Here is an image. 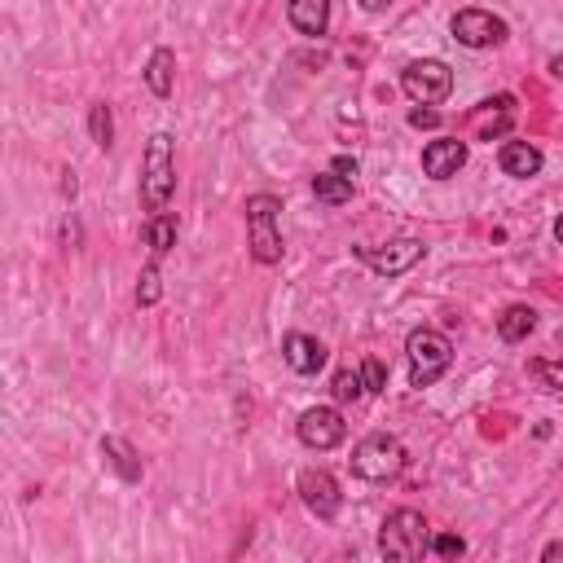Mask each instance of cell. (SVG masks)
I'll return each mask as SVG.
<instances>
[{
  "label": "cell",
  "mask_w": 563,
  "mask_h": 563,
  "mask_svg": "<svg viewBox=\"0 0 563 563\" xmlns=\"http://www.w3.org/2000/svg\"><path fill=\"white\" fill-rule=\"evenodd\" d=\"M176 190V154H172V137L168 132H154L141 154V207L150 216H159L168 207V198Z\"/></svg>",
  "instance_id": "obj_1"
},
{
  "label": "cell",
  "mask_w": 563,
  "mask_h": 563,
  "mask_svg": "<svg viewBox=\"0 0 563 563\" xmlns=\"http://www.w3.org/2000/svg\"><path fill=\"white\" fill-rule=\"evenodd\" d=\"M379 550L392 563H418L432 550V528L418 511H392L379 528Z\"/></svg>",
  "instance_id": "obj_2"
},
{
  "label": "cell",
  "mask_w": 563,
  "mask_h": 563,
  "mask_svg": "<svg viewBox=\"0 0 563 563\" xmlns=\"http://www.w3.org/2000/svg\"><path fill=\"white\" fill-rule=\"evenodd\" d=\"M247 247L260 264H278L282 260V229H278V216H282V203L273 194H251L247 198Z\"/></svg>",
  "instance_id": "obj_3"
},
{
  "label": "cell",
  "mask_w": 563,
  "mask_h": 563,
  "mask_svg": "<svg viewBox=\"0 0 563 563\" xmlns=\"http://www.w3.org/2000/svg\"><path fill=\"white\" fill-rule=\"evenodd\" d=\"M401 471H405V445L388 432H374L352 449V476L383 484V480H396Z\"/></svg>",
  "instance_id": "obj_4"
},
{
  "label": "cell",
  "mask_w": 563,
  "mask_h": 563,
  "mask_svg": "<svg viewBox=\"0 0 563 563\" xmlns=\"http://www.w3.org/2000/svg\"><path fill=\"white\" fill-rule=\"evenodd\" d=\"M405 352H410V383L414 388H432L440 374L449 370V361H454V344H449L440 330H427V326L414 330Z\"/></svg>",
  "instance_id": "obj_5"
},
{
  "label": "cell",
  "mask_w": 563,
  "mask_h": 563,
  "mask_svg": "<svg viewBox=\"0 0 563 563\" xmlns=\"http://www.w3.org/2000/svg\"><path fill=\"white\" fill-rule=\"evenodd\" d=\"M401 88L418 106H440L449 93H454V71L436 58H418L401 71Z\"/></svg>",
  "instance_id": "obj_6"
},
{
  "label": "cell",
  "mask_w": 563,
  "mask_h": 563,
  "mask_svg": "<svg viewBox=\"0 0 563 563\" xmlns=\"http://www.w3.org/2000/svg\"><path fill=\"white\" fill-rule=\"evenodd\" d=\"M295 432H300V445H304V449H317V454H326V449H335L339 440L348 436V423H344V414L330 410V405H313V410L300 414Z\"/></svg>",
  "instance_id": "obj_7"
},
{
  "label": "cell",
  "mask_w": 563,
  "mask_h": 563,
  "mask_svg": "<svg viewBox=\"0 0 563 563\" xmlns=\"http://www.w3.org/2000/svg\"><path fill=\"white\" fill-rule=\"evenodd\" d=\"M454 40L467 44V49H489V44L506 40V22L489 9H462L454 18Z\"/></svg>",
  "instance_id": "obj_8"
},
{
  "label": "cell",
  "mask_w": 563,
  "mask_h": 563,
  "mask_svg": "<svg viewBox=\"0 0 563 563\" xmlns=\"http://www.w3.org/2000/svg\"><path fill=\"white\" fill-rule=\"evenodd\" d=\"M300 498H304V506L317 515V520H335L339 506H344V493H339L335 476H330V471H317V467L300 476Z\"/></svg>",
  "instance_id": "obj_9"
},
{
  "label": "cell",
  "mask_w": 563,
  "mask_h": 563,
  "mask_svg": "<svg viewBox=\"0 0 563 563\" xmlns=\"http://www.w3.org/2000/svg\"><path fill=\"white\" fill-rule=\"evenodd\" d=\"M423 251L427 247L418 238H396L383 251H366V260H370L374 273H383V278H401V273H410L414 264L423 260Z\"/></svg>",
  "instance_id": "obj_10"
},
{
  "label": "cell",
  "mask_w": 563,
  "mask_h": 563,
  "mask_svg": "<svg viewBox=\"0 0 563 563\" xmlns=\"http://www.w3.org/2000/svg\"><path fill=\"white\" fill-rule=\"evenodd\" d=\"M462 163H467V141H458V137H440V141H432V146L423 150V172L432 176V181H449V176H458Z\"/></svg>",
  "instance_id": "obj_11"
},
{
  "label": "cell",
  "mask_w": 563,
  "mask_h": 563,
  "mask_svg": "<svg viewBox=\"0 0 563 563\" xmlns=\"http://www.w3.org/2000/svg\"><path fill=\"white\" fill-rule=\"evenodd\" d=\"M282 357H286V366H291L295 374H317L326 366V344L322 339H313V335H286L282 339Z\"/></svg>",
  "instance_id": "obj_12"
},
{
  "label": "cell",
  "mask_w": 563,
  "mask_h": 563,
  "mask_svg": "<svg viewBox=\"0 0 563 563\" xmlns=\"http://www.w3.org/2000/svg\"><path fill=\"white\" fill-rule=\"evenodd\" d=\"M286 14H291V27L300 31V36H326L330 0H291V5H286Z\"/></svg>",
  "instance_id": "obj_13"
},
{
  "label": "cell",
  "mask_w": 563,
  "mask_h": 563,
  "mask_svg": "<svg viewBox=\"0 0 563 563\" xmlns=\"http://www.w3.org/2000/svg\"><path fill=\"white\" fill-rule=\"evenodd\" d=\"M498 163H502V172L506 176H537L542 172V150L537 146H528V141H506V146L498 150Z\"/></svg>",
  "instance_id": "obj_14"
},
{
  "label": "cell",
  "mask_w": 563,
  "mask_h": 563,
  "mask_svg": "<svg viewBox=\"0 0 563 563\" xmlns=\"http://www.w3.org/2000/svg\"><path fill=\"white\" fill-rule=\"evenodd\" d=\"M146 84L154 97H172L176 88V53L172 49H154L146 62Z\"/></svg>",
  "instance_id": "obj_15"
},
{
  "label": "cell",
  "mask_w": 563,
  "mask_h": 563,
  "mask_svg": "<svg viewBox=\"0 0 563 563\" xmlns=\"http://www.w3.org/2000/svg\"><path fill=\"white\" fill-rule=\"evenodd\" d=\"M102 458L119 471V480H128V484H137V480H141V462H137V454H132L128 440L106 436V440H102Z\"/></svg>",
  "instance_id": "obj_16"
},
{
  "label": "cell",
  "mask_w": 563,
  "mask_h": 563,
  "mask_svg": "<svg viewBox=\"0 0 563 563\" xmlns=\"http://www.w3.org/2000/svg\"><path fill=\"white\" fill-rule=\"evenodd\" d=\"M533 330H537V313L528 304H511L498 317V335L506 339V344H520V339H528Z\"/></svg>",
  "instance_id": "obj_17"
},
{
  "label": "cell",
  "mask_w": 563,
  "mask_h": 563,
  "mask_svg": "<svg viewBox=\"0 0 563 563\" xmlns=\"http://www.w3.org/2000/svg\"><path fill=\"white\" fill-rule=\"evenodd\" d=\"M141 238H146V247L154 251V256H168V251L176 247V216L159 212L146 220V229H141Z\"/></svg>",
  "instance_id": "obj_18"
},
{
  "label": "cell",
  "mask_w": 563,
  "mask_h": 563,
  "mask_svg": "<svg viewBox=\"0 0 563 563\" xmlns=\"http://www.w3.org/2000/svg\"><path fill=\"white\" fill-rule=\"evenodd\" d=\"M88 132H93V146H97V150H110V146H115V115H110L106 102H93V106H88Z\"/></svg>",
  "instance_id": "obj_19"
},
{
  "label": "cell",
  "mask_w": 563,
  "mask_h": 563,
  "mask_svg": "<svg viewBox=\"0 0 563 563\" xmlns=\"http://www.w3.org/2000/svg\"><path fill=\"white\" fill-rule=\"evenodd\" d=\"M313 194L322 198V203L339 207V203H348L352 198V181L348 176H339V172H322V176H313Z\"/></svg>",
  "instance_id": "obj_20"
},
{
  "label": "cell",
  "mask_w": 563,
  "mask_h": 563,
  "mask_svg": "<svg viewBox=\"0 0 563 563\" xmlns=\"http://www.w3.org/2000/svg\"><path fill=\"white\" fill-rule=\"evenodd\" d=\"M528 374H533V379L542 383L546 392H563V357L559 361H533Z\"/></svg>",
  "instance_id": "obj_21"
},
{
  "label": "cell",
  "mask_w": 563,
  "mask_h": 563,
  "mask_svg": "<svg viewBox=\"0 0 563 563\" xmlns=\"http://www.w3.org/2000/svg\"><path fill=\"white\" fill-rule=\"evenodd\" d=\"M330 392H335V401H357V396L366 392V383H361V370H339L335 383H330Z\"/></svg>",
  "instance_id": "obj_22"
},
{
  "label": "cell",
  "mask_w": 563,
  "mask_h": 563,
  "mask_svg": "<svg viewBox=\"0 0 563 563\" xmlns=\"http://www.w3.org/2000/svg\"><path fill=\"white\" fill-rule=\"evenodd\" d=\"M137 304L141 308H150V304H159V256H154L146 269H141V286H137Z\"/></svg>",
  "instance_id": "obj_23"
},
{
  "label": "cell",
  "mask_w": 563,
  "mask_h": 563,
  "mask_svg": "<svg viewBox=\"0 0 563 563\" xmlns=\"http://www.w3.org/2000/svg\"><path fill=\"white\" fill-rule=\"evenodd\" d=\"M361 383H366V392H383L388 388V366H383L379 357H366V366H361Z\"/></svg>",
  "instance_id": "obj_24"
},
{
  "label": "cell",
  "mask_w": 563,
  "mask_h": 563,
  "mask_svg": "<svg viewBox=\"0 0 563 563\" xmlns=\"http://www.w3.org/2000/svg\"><path fill=\"white\" fill-rule=\"evenodd\" d=\"M432 550L440 559H458L462 550H467V542H462V537H454V533H440V537H432Z\"/></svg>",
  "instance_id": "obj_25"
},
{
  "label": "cell",
  "mask_w": 563,
  "mask_h": 563,
  "mask_svg": "<svg viewBox=\"0 0 563 563\" xmlns=\"http://www.w3.org/2000/svg\"><path fill=\"white\" fill-rule=\"evenodd\" d=\"M410 124L414 128H436L440 115H436V110H410Z\"/></svg>",
  "instance_id": "obj_26"
},
{
  "label": "cell",
  "mask_w": 563,
  "mask_h": 563,
  "mask_svg": "<svg viewBox=\"0 0 563 563\" xmlns=\"http://www.w3.org/2000/svg\"><path fill=\"white\" fill-rule=\"evenodd\" d=\"M335 172H339V176H348V181H352V176H357V159H348V154H339V159H335Z\"/></svg>",
  "instance_id": "obj_27"
},
{
  "label": "cell",
  "mask_w": 563,
  "mask_h": 563,
  "mask_svg": "<svg viewBox=\"0 0 563 563\" xmlns=\"http://www.w3.org/2000/svg\"><path fill=\"white\" fill-rule=\"evenodd\" d=\"M542 559H546V563H559V559H563V542H555V546H546V550H542Z\"/></svg>",
  "instance_id": "obj_28"
},
{
  "label": "cell",
  "mask_w": 563,
  "mask_h": 563,
  "mask_svg": "<svg viewBox=\"0 0 563 563\" xmlns=\"http://www.w3.org/2000/svg\"><path fill=\"white\" fill-rule=\"evenodd\" d=\"M361 5H366V9H370V14H379V9H388V5H392V0H361Z\"/></svg>",
  "instance_id": "obj_29"
},
{
  "label": "cell",
  "mask_w": 563,
  "mask_h": 563,
  "mask_svg": "<svg viewBox=\"0 0 563 563\" xmlns=\"http://www.w3.org/2000/svg\"><path fill=\"white\" fill-rule=\"evenodd\" d=\"M550 71H555L559 80H563V58H555V62H550Z\"/></svg>",
  "instance_id": "obj_30"
},
{
  "label": "cell",
  "mask_w": 563,
  "mask_h": 563,
  "mask_svg": "<svg viewBox=\"0 0 563 563\" xmlns=\"http://www.w3.org/2000/svg\"><path fill=\"white\" fill-rule=\"evenodd\" d=\"M555 238H559V242H563V216H559V220H555Z\"/></svg>",
  "instance_id": "obj_31"
},
{
  "label": "cell",
  "mask_w": 563,
  "mask_h": 563,
  "mask_svg": "<svg viewBox=\"0 0 563 563\" xmlns=\"http://www.w3.org/2000/svg\"><path fill=\"white\" fill-rule=\"evenodd\" d=\"M559 348H563V330H559Z\"/></svg>",
  "instance_id": "obj_32"
}]
</instances>
